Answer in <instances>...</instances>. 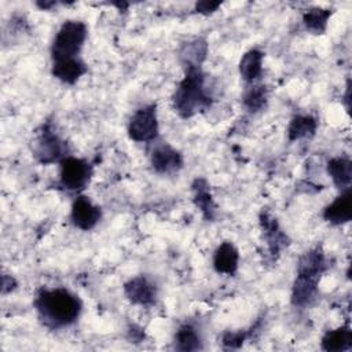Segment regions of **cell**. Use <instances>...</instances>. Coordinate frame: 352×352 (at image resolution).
Listing matches in <instances>:
<instances>
[{"label":"cell","instance_id":"1","mask_svg":"<svg viewBox=\"0 0 352 352\" xmlns=\"http://www.w3.org/2000/svg\"><path fill=\"white\" fill-rule=\"evenodd\" d=\"M33 304L41 322L54 329L73 324L82 311L80 297L65 287L41 289Z\"/></svg>","mask_w":352,"mask_h":352},{"label":"cell","instance_id":"2","mask_svg":"<svg viewBox=\"0 0 352 352\" xmlns=\"http://www.w3.org/2000/svg\"><path fill=\"white\" fill-rule=\"evenodd\" d=\"M172 104L182 118H191L210 107L212 96L209 95L206 74L202 67L184 69V77L179 81L172 95Z\"/></svg>","mask_w":352,"mask_h":352},{"label":"cell","instance_id":"3","mask_svg":"<svg viewBox=\"0 0 352 352\" xmlns=\"http://www.w3.org/2000/svg\"><path fill=\"white\" fill-rule=\"evenodd\" d=\"M87 25L77 19L65 21L58 29L52 44H51V58L52 62L78 58L84 43L87 40Z\"/></svg>","mask_w":352,"mask_h":352},{"label":"cell","instance_id":"4","mask_svg":"<svg viewBox=\"0 0 352 352\" xmlns=\"http://www.w3.org/2000/svg\"><path fill=\"white\" fill-rule=\"evenodd\" d=\"M36 160L43 165L60 162L69 157L67 143L54 131L51 122L43 124L33 147Z\"/></svg>","mask_w":352,"mask_h":352},{"label":"cell","instance_id":"5","mask_svg":"<svg viewBox=\"0 0 352 352\" xmlns=\"http://www.w3.org/2000/svg\"><path fill=\"white\" fill-rule=\"evenodd\" d=\"M160 125L157 117V106L154 103L138 109L128 122L129 138L139 143H150L155 140Z\"/></svg>","mask_w":352,"mask_h":352},{"label":"cell","instance_id":"6","mask_svg":"<svg viewBox=\"0 0 352 352\" xmlns=\"http://www.w3.org/2000/svg\"><path fill=\"white\" fill-rule=\"evenodd\" d=\"M59 183L66 190L81 191L92 177V166L84 158L69 155L59 162Z\"/></svg>","mask_w":352,"mask_h":352},{"label":"cell","instance_id":"7","mask_svg":"<svg viewBox=\"0 0 352 352\" xmlns=\"http://www.w3.org/2000/svg\"><path fill=\"white\" fill-rule=\"evenodd\" d=\"M150 162L157 173L170 175L183 168L184 158L183 154L169 143H160L151 150Z\"/></svg>","mask_w":352,"mask_h":352},{"label":"cell","instance_id":"8","mask_svg":"<svg viewBox=\"0 0 352 352\" xmlns=\"http://www.w3.org/2000/svg\"><path fill=\"white\" fill-rule=\"evenodd\" d=\"M70 219L77 228L82 231H89L100 221L102 209L98 205H95L88 197L78 195L73 201Z\"/></svg>","mask_w":352,"mask_h":352},{"label":"cell","instance_id":"9","mask_svg":"<svg viewBox=\"0 0 352 352\" xmlns=\"http://www.w3.org/2000/svg\"><path fill=\"white\" fill-rule=\"evenodd\" d=\"M125 297L135 305L151 307L157 300V286L144 275H138L124 283Z\"/></svg>","mask_w":352,"mask_h":352},{"label":"cell","instance_id":"10","mask_svg":"<svg viewBox=\"0 0 352 352\" xmlns=\"http://www.w3.org/2000/svg\"><path fill=\"white\" fill-rule=\"evenodd\" d=\"M322 276L305 274V272H296V279L292 287V304L298 308H305L314 302L318 294V285Z\"/></svg>","mask_w":352,"mask_h":352},{"label":"cell","instance_id":"11","mask_svg":"<svg viewBox=\"0 0 352 352\" xmlns=\"http://www.w3.org/2000/svg\"><path fill=\"white\" fill-rule=\"evenodd\" d=\"M260 226L265 236L270 253L272 256L279 254L280 250L289 245V239L287 235L282 231L278 220L271 213L263 210L260 213Z\"/></svg>","mask_w":352,"mask_h":352},{"label":"cell","instance_id":"12","mask_svg":"<svg viewBox=\"0 0 352 352\" xmlns=\"http://www.w3.org/2000/svg\"><path fill=\"white\" fill-rule=\"evenodd\" d=\"M323 219L333 226H342L352 219V195L351 188L341 194L323 209Z\"/></svg>","mask_w":352,"mask_h":352},{"label":"cell","instance_id":"13","mask_svg":"<svg viewBox=\"0 0 352 352\" xmlns=\"http://www.w3.org/2000/svg\"><path fill=\"white\" fill-rule=\"evenodd\" d=\"M239 267V252L234 243L221 242L213 253V268L219 274L235 275Z\"/></svg>","mask_w":352,"mask_h":352},{"label":"cell","instance_id":"14","mask_svg":"<svg viewBox=\"0 0 352 352\" xmlns=\"http://www.w3.org/2000/svg\"><path fill=\"white\" fill-rule=\"evenodd\" d=\"M88 72L87 65L80 58H72V59H63L52 62L51 73L52 76L62 81L63 84L73 85L76 84L85 73Z\"/></svg>","mask_w":352,"mask_h":352},{"label":"cell","instance_id":"15","mask_svg":"<svg viewBox=\"0 0 352 352\" xmlns=\"http://www.w3.org/2000/svg\"><path fill=\"white\" fill-rule=\"evenodd\" d=\"M208 56V41L202 37L188 40L182 44L179 51V59L184 69L187 67H202Z\"/></svg>","mask_w":352,"mask_h":352},{"label":"cell","instance_id":"16","mask_svg":"<svg viewBox=\"0 0 352 352\" xmlns=\"http://www.w3.org/2000/svg\"><path fill=\"white\" fill-rule=\"evenodd\" d=\"M263 51L252 48L246 51L239 60V74L246 84H254L263 74Z\"/></svg>","mask_w":352,"mask_h":352},{"label":"cell","instance_id":"17","mask_svg":"<svg viewBox=\"0 0 352 352\" xmlns=\"http://www.w3.org/2000/svg\"><path fill=\"white\" fill-rule=\"evenodd\" d=\"M327 173L333 184L340 190L351 188L352 183V162L346 157H334L327 162Z\"/></svg>","mask_w":352,"mask_h":352},{"label":"cell","instance_id":"18","mask_svg":"<svg viewBox=\"0 0 352 352\" xmlns=\"http://www.w3.org/2000/svg\"><path fill=\"white\" fill-rule=\"evenodd\" d=\"M352 348V330L349 326H342L329 330L322 337V349L327 352H344Z\"/></svg>","mask_w":352,"mask_h":352},{"label":"cell","instance_id":"19","mask_svg":"<svg viewBox=\"0 0 352 352\" xmlns=\"http://www.w3.org/2000/svg\"><path fill=\"white\" fill-rule=\"evenodd\" d=\"M333 10L322 7H311L302 12V23L305 29L314 34H322L327 29V23Z\"/></svg>","mask_w":352,"mask_h":352},{"label":"cell","instance_id":"20","mask_svg":"<svg viewBox=\"0 0 352 352\" xmlns=\"http://www.w3.org/2000/svg\"><path fill=\"white\" fill-rule=\"evenodd\" d=\"M192 192H194L192 201L195 206L202 212L206 220H212L216 213V205L210 195L208 183L202 179H197L192 184Z\"/></svg>","mask_w":352,"mask_h":352},{"label":"cell","instance_id":"21","mask_svg":"<svg viewBox=\"0 0 352 352\" xmlns=\"http://www.w3.org/2000/svg\"><path fill=\"white\" fill-rule=\"evenodd\" d=\"M268 102V89L261 84H248L242 94V104L249 113L261 111Z\"/></svg>","mask_w":352,"mask_h":352},{"label":"cell","instance_id":"22","mask_svg":"<svg viewBox=\"0 0 352 352\" xmlns=\"http://www.w3.org/2000/svg\"><path fill=\"white\" fill-rule=\"evenodd\" d=\"M318 128V121L309 114L294 116L287 126V138L290 142L315 135Z\"/></svg>","mask_w":352,"mask_h":352},{"label":"cell","instance_id":"23","mask_svg":"<svg viewBox=\"0 0 352 352\" xmlns=\"http://www.w3.org/2000/svg\"><path fill=\"white\" fill-rule=\"evenodd\" d=\"M201 336L191 323H183L175 334V348L179 351H198L202 348Z\"/></svg>","mask_w":352,"mask_h":352},{"label":"cell","instance_id":"24","mask_svg":"<svg viewBox=\"0 0 352 352\" xmlns=\"http://www.w3.org/2000/svg\"><path fill=\"white\" fill-rule=\"evenodd\" d=\"M246 338V333L245 331H235V333H226L223 336V344L227 348H239L242 345V342Z\"/></svg>","mask_w":352,"mask_h":352},{"label":"cell","instance_id":"25","mask_svg":"<svg viewBox=\"0 0 352 352\" xmlns=\"http://www.w3.org/2000/svg\"><path fill=\"white\" fill-rule=\"evenodd\" d=\"M219 7H221V1H197L195 3V11L204 15H209L212 12H214Z\"/></svg>","mask_w":352,"mask_h":352},{"label":"cell","instance_id":"26","mask_svg":"<svg viewBox=\"0 0 352 352\" xmlns=\"http://www.w3.org/2000/svg\"><path fill=\"white\" fill-rule=\"evenodd\" d=\"M3 294L16 289V280L11 275H3Z\"/></svg>","mask_w":352,"mask_h":352},{"label":"cell","instance_id":"27","mask_svg":"<svg viewBox=\"0 0 352 352\" xmlns=\"http://www.w3.org/2000/svg\"><path fill=\"white\" fill-rule=\"evenodd\" d=\"M55 4H56V3H54V1H41V3L37 1V3H36V6L40 7L41 10H50V8L54 7Z\"/></svg>","mask_w":352,"mask_h":352}]
</instances>
